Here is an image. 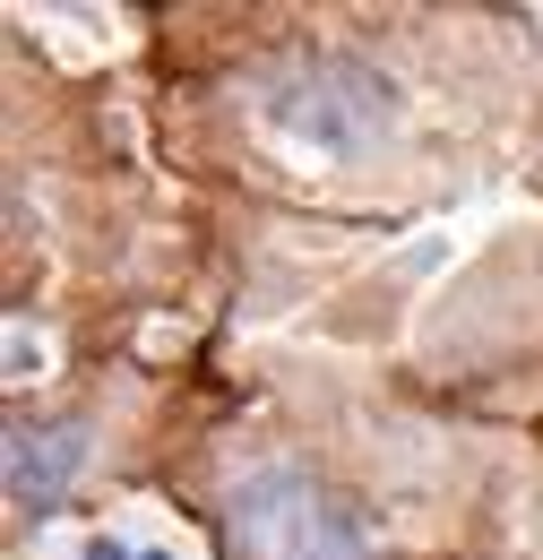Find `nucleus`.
I'll list each match as a JSON object with an SVG mask.
<instances>
[{
  "label": "nucleus",
  "instance_id": "f257e3e1",
  "mask_svg": "<svg viewBox=\"0 0 543 560\" xmlns=\"http://www.w3.org/2000/svg\"><path fill=\"white\" fill-rule=\"evenodd\" d=\"M224 560H380V552L328 483L268 466L224 500Z\"/></svg>",
  "mask_w": 543,
  "mask_h": 560
},
{
  "label": "nucleus",
  "instance_id": "f03ea898",
  "mask_svg": "<svg viewBox=\"0 0 543 560\" xmlns=\"http://www.w3.org/2000/svg\"><path fill=\"white\" fill-rule=\"evenodd\" d=\"M276 121H285L293 139L328 147V155H362L371 139H389L397 86L371 70V61H354V52H311V61H293V78L276 86Z\"/></svg>",
  "mask_w": 543,
  "mask_h": 560
},
{
  "label": "nucleus",
  "instance_id": "7ed1b4c3",
  "mask_svg": "<svg viewBox=\"0 0 543 560\" xmlns=\"http://www.w3.org/2000/svg\"><path fill=\"white\" fill-rule=\"evenodd\" d=\"M86 466V422H9V500L44 517Z\"/></svg>",
  "mask_w": 543,
  "mask_h": 560
},
{
  "label": "nucleus",
  "instance_id": "20e7f679",
  "mask_svg": "<svg viewBox=\"0 0 543 560\" xmlns=\"http://www.w3.org/2000/svg\"><path fill=\"white\" fill-rule=\"evenodd\" d=\"M78 560H173V552H130V544H113V535H95Z\"/></svg>",
  "mask_w": 543,
  "mask_h": 560
}]
</instances>
